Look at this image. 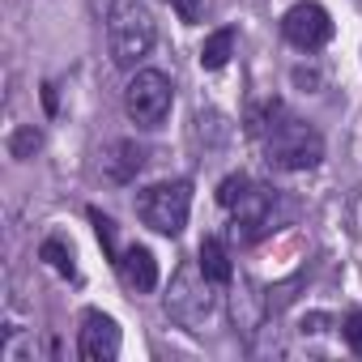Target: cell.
<instances>
[{
	"label": "cell",
	"instance_id": "7a4b0ae2",
	"mask_svg": "<svg viewBox=\"0 0 362 362\" xmlns=\"http://www.w3.org/2000/svg\"><path fill=\"white\" fill-rule=\"evenodd\" d=\"M107 39H111V60L119 69H136L149 56V47H153V18L145 9V0H111Z\"/></svg>",
	"mask_w": 362,
	"mask_h": 362
},
{
	"label": "cell",
	"instance_id": "8fae6325",
	"mask_svg": "<svg viewBox=\"0 0 362 362\" xmlns=\"http://www.w3.org/2000/svg\"><path fill=\"white\" fill-rule=\"evenodd\" d=\"M201 269L214 286H230L235 281V264H230V252L222 239H205L201 243Z\"/></svg>",
	"mask_w": 362,
	"mask_h": 362
},
{
	"label": "cell",
	"instance_id": "5b68a950",
	"mask_svg": "<svg viewBox=\"0 0 362 362\" xmlns=\"http://www.w3.org/2000/svg\"><path fill=\"white\" fill-rule=\"evenodd\" d=\"M170 103H175V86L158 69H136V77L124 90V111L136 128H162V119L170 115Z\"/></svg>",
	"mask_w": 362,
	"mask_h": 362
},
{
	"label": "cell",
	"instance_id": "8992f818",
	"mask_svg": "<svg viewBox=\"0 0 362 362\" xmlns=\"http://www.w3.org/2000/svg\"><path fill=\"white\" fill-rule=\"evenodd\" d=\"M281 35H286L294 47L315 52V47H324V43L332 39V22H328V13H324L320 5L303 0V5H294V9L281 18Z\"/></svg>",
	"mask_w": 362,
	"mask_h": 362
},
{
	"label": "cell",
	"instance_id": "9a60e30c",
	"mask_svg": "<svg viewBox=\"0 0 362 362\" xmlns=\"http://www.w3.org/2000/svg\"><path fill=\"white\" fill-rule=\"evenodd\" d=\"M247 188H252V179H247V175H230V179H222V188H218V201H222L226 209H235V201H239Z\"/></svg>",
	"mask_w": 362,
	"mask_h": 362
},
{
	"label": "cell",
	"instance_id": "4fadbf2b",
	"mask_svg": "<svg viewBox=\"0 0 362 362\" xmlns=\"http://www.w3.org/2000/svg\"><path fill=\"white\" fill-rule=\"evenodd\" d=\"M39 145H43V132H39L35 124H26V128H18V132L9 136V153H13L18 162H30V158L39 153Z\"/></svg>",
	"mask_w": 362,
	"mask_h": 362
},
{
	"label": "cell",
	"instance_id": "e0dca14e",
	"mask_svg": "<svg viewBox=\"0 0 362 362\" xmlns=\"http://www.w3.org/2000/svg\"><path fill=\"white\" fill-rule=\"evenodd\" d=\"M341 332H345V345L362 358V311H354V315H345V324H341Z\"/></svg>",
	"mask_w": 362,
	"mask_h": 362
},
{
	"label": "cell",
	"instance_id": "6da1fadb",
	"mask_svg": "<svg viewBox=\"0 0 362 362\" xmlns=\"http://www.w3.org/2000/svg\"><path fill=\"white\" fill-rule=\"evenodd\" d=\"M252 132H260L264 158H269V166H277V170H311V166L324 162V136H320L311 124L286 115L277 103H273V119H269V124H256Z\"/></svg>",
	"mask_w": 362,
	"mask_h": 362
},
{
	"label": "cell",
	"instance_id": "3957f363",
	"mask_svg": "<svg viewBox=\"0 0 362 362\" xmlns=\"http://www.w3.org/2000/svg\"><path fill=\"white\" fill-rule=\"evenodd\" d=\"M166 315L175 324H184L188 332H201L214 315V281L205 277L201 260L197 264H184L175 277H170V290H166Z\"/></svg>",
	"mask_w": 362,
	"mask_h": 362
},
{
	"label": "cell",
	"instance_id": "277c9868",
	"mask_svg": "<svg viewBox=\"0 0 362 362\" xmlns=\"http://www.w3.org/2000/svg\"><path fill=\"white\" fill-rule=\"evenodd\" d=\"M136 214L149 230L175 239L184 235L188 226V214H192V184L188 179H170V184H153L136 197Z\"/></svg>",
	"mask_w": 362,
	"mask_h": 362
},
{
	"label": "cell",
	"instance_id": "2e32d148",
	"mask_svg": "<svg viewBox=\"0 0 362 362\" xmlns=\"http://www.w3.org/2000/svg\"><path fill=\"white\" fill-rule=\"evenodd\" d=\"M90 222H94V230H98V243L107 247V256H115V226H111V218H103L98 209H90Z\"/></svg>",
	"mask_w": 362,
	"mask_h": 362
},
{
	"label": "cell",
	"instance_id": "5bb4252c",
	"mask_svg": "<svg viewBox=\"0 0 362 362\" xmlns=\"http://www.w3.org/2000/svg\"><path fill=\"white\" fill-rule=\"evenodd\" d=\"M39 256H43V260H47V264H52V269H56L60 277H77V264H73V252H69V247H64L60 239H47V243L39 247Z\"/></svg>",
	"mask_w": 362,
	"mask_h": 362
},
{
	"label": "cell",
	"instance_id": "9c48e42d",
	"mask_svg": "<svg viewBox=\"0 0 362 362\" xmlns=\"http://www.w3.org/2000/svg\"><path fill=\"white\" fill-rule=\"evenodd\" d=\"M98 170L107 184H132V179L145 170V149L136 141H111L98 153Z\"/></svg>",
	"mask_w": 362,
	"mask_h": 362
},
{
	"label": "cell",
	"instance_id": "52a82bcc",
	"mask_svg": "<svg viewBox=\"0 0 362 362\" xmlns=\"http://www.w3.org/2000/svg\"><path fill=\"white\" fill-rule=\"evenodd\" d=\"M77 354L86 362H111L119 354V324L103 311H86L81 320V337H77Z\"/></svg>",
	"mask_w": 362,
	"mask_h": 362
},
{
	"label": "cell",
	"instance_id": "30bf717a",
	"mask_svg": "<svg viewBox=\"0 0 362 362\" xmlns=\"http://www.w3.org/2000/svg\"><path fill=\"white\" fill-rule=\"evenodd\" d=\"M119 269H124V281H128L136 294H149V290L158 286V260H153V252L141 247V243H132V247L119 256Z\"/></svg>",
	"mask_w": 362,
	"mask_h": 362
},
{
	"label": "cell",
	"instance_id": "ac0fdd59",
	"mask_svg": "<svg viewBox=\"0 0 362 362\" xmlns=\"http://www.w3.org/2000/svg\"><path fill=\"white\" fill-rule=\"evenodd\" d=\"M170 9L179 13V22H201V0H170Z\"/></svg>",
	"mask_w": 362,
	"mask_h": 362
},
{
	"label": "cell",
	"instance_id": "ba28073f",
	"mask_svg": "<svg viewBox=\"0 0 362 362\" xmlns=\"http://www.w3.org/2000/svg\"><path fill=\"white\" fill-rule=\"evenodd\" d=\"M235 239H260L269 230V214H273V192L269 188H247L239 201H235Z\"/></svg>",
	"mask_w": 362,
	"mask_h": 362
},
{
	"label": "cell",
	"instance_id": "7c38bea8",
	"mask_svg": "<svg viewBox=\"0 0 362 362\" xmlns=\"http://www.w3.org/2000/svg\"><path fill=\"white\" fill-rule=\"evenodd\" d=\"M230 56H235V30H230V26H226V30H214V35L205 39V47H201V69L218 73V69H226Z\"/></svg>",
	"mask_w": 362,
	"mask_h": 362
}]
</instances>
